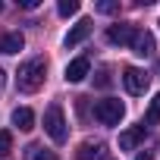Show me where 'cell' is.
<instances>
[{
    "label": "cell",
    "instance_id": "6da1fadb",
    "mask_svg": "<svg viewBox=\"0 0 160 160\" xmlns=\"http://www.w3.org/2000/svg\"><path fill=\"white\" fill-rule=\"evenodd\" d=\"M44 75H47V60L44 57H32L19 66L16 72V88L25 91V94H35L41 85H44Z\"/></svg>",
    "mask_w": 160,
    "mask_h": 160
},
{
    "label": "cell",
    "instance_id": "7a4b0ae2",
    "mask_svg": "<svg viewBox=\"0 0 160 160\" xmlns=\"http://www.w3.org/2000/svg\"><path fill=\"white\" fill-rule=\"evenodd\" d=\"M44 132L50 135L53 144H66L69 129H66V116H63V107L60 104H50L47 107V113H44Z\"/></svg>",
    "mask_w": 160,
    "mask_h": 160
},
{
    "label": "cell",
    "instance_id": "3957f363",
    "mask_svg": "<svg viewBox=\"0 0 160 160\" xmlns=\"http://www.w3.org/2000/svg\"><path fill=\"white\" fill-rule=\"evenodd\" d=\"M94 116H98V122H104V126H119V119L126 116V107H122V101H116V98H104V101L94 104Z\"/></svg>",
    "mask_w": 160,
    "mask_h": 160
},
{
    "label": "cell",
    "instance_id": "277c9868",
    "mask_svg": "<svg viewBox=\"0 0 160 160\" xmlns=\"http://www.w3.org/2000/svg\"><path fill=\"white\" fill-rule=\"evenodd\" d=\"M148 72L144 69H138V66H126L122 69V85H126V91L129 94H144L148 91Z\"/></svg>",
    "mask_w": 160,
    "mask_h": 160
},
{
    "label": "cell",
    "instance_id": "5b68a950",
    "mask_svg": "<svg viewBox=\"0 0 160 160\" xmlns=\"http://www.w3.org/2000/svg\"><path fill=\"white\" fill-rule=\"evenodd\" d=\"M135 32H138L135 25H129V22H116V25H110V28H107V41L122 47V44H132Z\"/></svg>",
    "mask_w": 160,
    "mask_h": 160
},
{
    "label": "cell",
    "instance_id": "8992f818",
    "mask_svg": "<svg viewBox=\"0 0 160 160\" xmlns=\"http://www.w3.org/2000/svg\"><path fill=\"white\" fill-rule=\"evenodd\" d=\"M107 157V144L104 141H82L75 151V160H101Z\"/></svg>",
    "mask_w": 160,
    "mask_h": 160
},
{
    "label": "cell",
    "instance_id": "52a82bcc",
    "mask_svg": "<svg viewBox=\"0 0 160 160\" xmlns=\"http://www.w3.org/2000/svg\"><path fill=\"white\" fill-rule=\"evenodd\" d=\"M91 28H94V22H91V19H78V22L69 28V35H66V47H75V44H82V41L91 35Z\"/></svg>",
    "mask_w": 160,
    "mask_h": 160
},
{
    "label": "cell",
    "instance_id": "ba28073f",
    "mask_svg": "<svg viewBox=\"0 0 160 160\" xmlns=\"http://www.w3.org/2000/svg\"><path fill=\"white\" fill-rule=\"evenodd\" d=\"M88 72H91V60H88V57H75V60L66 66V82H82Z\"/></svg>",
    "mask_w": 160,
    "mask_h": 160
},
{
    "label": "cell",
    "instance_id": "9c48e42d",
    "mask_svg": "<svg viewBox=\"0 0 160 160\" xmlns=\"http://www.w3.org/2000/svg\"><path fill=\"white\" fill-rule=\"evenodd\" d=\"M141 141H144V126H132V129L119 132V148L122 151H135Z\"/></svg>",
    "mask_w": 160,
    "mask_h": 160
},
{
    "label": "cell",
    "instance_id": "30bf717a",
    "mask_svg": "<svg viewBox=\"0 0 160 160\" xmlns=\"http://www.w3.org/2000/svg\"><path fill=\"white\" fill-rule=\"evenodd\" d=\"M132 50H135L138 57H151V53H154V35H151V32H135Z\"/></svg>",
    "mask_w": 160,
    "mask_h": 160
},
{
    "label": "cell",
    "instance_id": "8fae6325",
    "mask_svg": "<svg viewBox=\"0 0 160 160\" xmlns=\"http://www.w3.org/2000/svg\"><path fill=\"white\" fill-rule=\"evenodd\" d=\"M25 47V38L19 32H7V35H0V53H19Z\"/></svg>",
    "mask_w": 160,
    "mask_h": 160
},
{
    "label": "cell",
    "instance_id": "7c38bea8",
    "mask_svg": "<svg viewBox=\"0 0 160 160\" xmlns=\"http://www.w3.org/2000/svg\"><path fill=\"white\" fill-rule=\"evenodd\" d=\"M13 126H16L19 132H32V129H35V113H32L28 107H16V110H13Z\"/></svg>",
    "mask_w": 160,
    "mask_h": 160
},
{
    "label": "cell",
    "instance_id": "4fadbf2b",
    "mask_svg": "<svg viewBox=\"0 0 160 160\" xmlns=\"http://www.w3.org/2000/svg\"><path fill=\"white\" fill-rule=\"evenodd\" d=\"M28 160H57V154H53V151H44V148H38V144H32V148H28Z\"/></svg>",
    "mask_w": 160,
    "mask_h": 160
},
{
    "label": "cell",
    "instance_id": "5bb4252c",
    "mask_svg": "<svg viewBox=\"0 0 160 160\" xmlns=\"http://www.w3.org/2000/svg\"><path fill=\"white\" fill-rule=\"evenodd\" d=\"M148 122H160V91L154 94V101H151V107H148Z\"/></svg>",
    "mask_w": 160,
    "mask_h": 160
},
{
    "label": "cell",
    "instance_id": "9a60e30c",
    "mask_svg": "<svg viewBox=\"0 0 160 160\" xmlns=\"http://www.w3.org/2000/svg\"><path fill=\"white\" fill-rule=\"evenodd\" d=\"M57 13H60V16H75V13H78V0H60Z\"/></svg>",
    "mask_w": 160,
    "mask_h": 160
},
{
    "label": "cell",
    "instance_id": "2e32d148",
    "mask_svg": "<svg viewBox=\"0 0 160 160\" xmlns=\"http://www.w3.org/2000/svg\"><path fill=\"white\" fill-rule=\"evenodd\" d=\"M10 151H13V132L3 129V132H0V157H7Z\"/></svg>",
    "mask_w": 160,
    "mask_h": 160
},
{
    "label": "cell",
    "instance_id": "e0dca14e",
    "mask_svg": "<svg viewBox=\"0 0 160 160\" xmlns=\"http://www.w3.org/2000/svg\"><path fill=\"white\" fill-rule=\"evenodd\" d=\"M98 13L113 16V13H119V3H116V0H101V3H98Z\"/></svg>",
    "mask_w": 160,
    "mask_h": 160
},
{
    "label": "cell",
    "instance_id": "ac0fdd59",
    "mask_svg": "<svg viewBox=\"0 0 160 160\" xmlns=\"http://www.w3.org/2000/svg\"><path fill=\"white\" fill-rule=\"evenodd\" d=\"M110 82H113V78H110V69H101V72H98V85H101V88H110Z\"/></svg>",
    "mask_w": 160,
    "mask_h": 160
},
{
    "label": "cell",
    "instance_id": "d6986e66",
    "mask_svg": "<svg viewBox=\"0 0 160 160\" xmlns=\"http://www.w3.org/2000/svg\"><path fill=\"white\" fill-rule=\"evenodd\" d=\"M19 7H22V10H35V7H38V0H19Z\"/></svg>",
    "mask_w": 160,
    "mask_h": 160
},
{
    "label": "cell",
    "instance_id": "ffe728a7",
    "mask_svg": "<svg viewBox=\"0 0 160 160\" xmlns=\"http://www.w3.org/2000/svg\"><path fill=\"white\" fill-rule=\"evenodd\" d=\"M138 160H151V157H148V154H138Z\"/></svg>",
    "mask_w": 160,
    "mask_h": 160
},
{
    "label": "cell",
    "instance_id": "44dd1931",
    "mask_svg": "<svg viewBox=\"0 0 160 160\" xmlns=\"http://www.w3.org/2000/svg\"><path fill=\"white\" fill-rule=\"evenodd\" d=\"M0 88H3V69H0Z\"/></svg>",
    "mask_w": 160,
    "mask_h": 160
},
{
    "label": "cell",
    "instance_id": "7402d4cb",
    "mask_svg": "<svg viewBox=\"0 0 160 160\" xmlns=\"http://www.w3.org/2000/svg\"><path fill=\"white\" fill-rule=\"evenodd\" d=\"M0 10H3V7H0Z\"/></svg>",
    "mask_w": 160,
    "mask_h": 160
}]
</instances>
